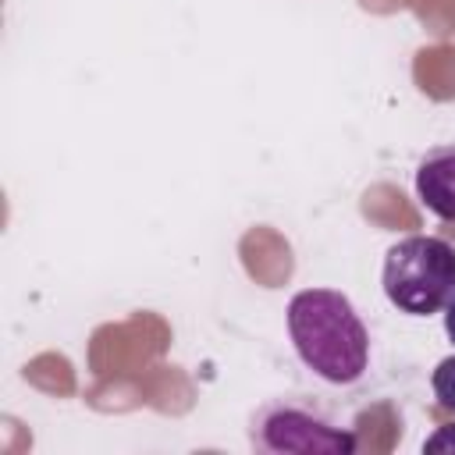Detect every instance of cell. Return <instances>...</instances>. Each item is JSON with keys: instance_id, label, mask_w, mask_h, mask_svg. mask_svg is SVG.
Masks as SVG:
<instances>
[{"instance_id": "2", "label": "cell", "mask_w": 455, "mask_h": 455, "mask_svg": "<svg viewBox=\"0 0 455 455\" xmlns=\"http://www.w3.org/2000/svg\"><path fill=\"white\" fill-rule=\"evenodd\" d=\"M384 295L409 316H430L455 295V245L437 235H409L384 256Z\"/></svg>"}, {"instance_id": "4", "label": "cell", "mask_w": 455, "mask_h": 455, "mask_svg": "<svg viewBox=\"0 0 455 455\" xmlns=\"http://www.w3.org/2000/svg\"><path fill=\"white\" fill-rule=\"evenodd\" d=\"M419 203L444 224H455V142L430 149L416 167Z\"/></svg>"}, {"instance_id": "6", "label": "cell", "mask_w": 455, "mask_h": 455, "mask_svg": "<svg viewBox=\"0 0 455 455\" xmlns=\"http://www.w3.org/2000/svg\"><path fill=\"white\" fill-rule=\"evenodd\" d=\"M423 451H448V455H455V423L437 427V430L423 441Z\"/></svg>"}, {"instance_id": "5", "label": "cell", "mask_w": 455, "mask_h": 455, "mask_svg": "<svg viewBox=\"0 0 455 455\" xmlns=\"http://www.w3.org/2000/svg\"><path fill=\"white\" fill-rule=\"evenodd\" d=\"M430 387H434L437 405H444V409L455 412V355H448V359H441V363L434 366V373H430Z\"/></svg>"}, {"instance_id": "3", "label": "cell", "mask_w": 455, "mask_h": 455, "mask_svg": "<svg viewBox=\"0 0 455 455\" xmlns=\"http://www.w3.org/2000/svg\"><path fill=\"white\" fill-rule=\"evenodd\" d=\"M252 444L259 451H295V455H348L355 451V434L348 427H338L327 412L277 398L267 402L252 419Z\"/></svg>"}, {"instance_id": "7", "label": "cell", "mask_w": 455, "mask_h": 455, "mask_svg": "<svg viewBox=\"0 0 455 455\" xmlns=\"http://www.w3.org/2000/svg\"><path fill=\"white\" fill-rule=\"evenodd\" d=\"M444 331H448V338L455 341V295H451V302L444 306Z\"/></svg>"}, {"instance_id": "1", "label": "cell", "mask_w": 455, "mask_h": 455, "mask_svg": "<svg viewBox=\"0 0 455 455\" xmlns=\"http://www.w3.org/2000/svg\"><path fill=\"white\" fill-rule=\"evenodd\" d=\"M288 334L299 359L327 384H355L370 363V334L348 295L306 288L288 302Z\"/></svg>"}]
</instances>
